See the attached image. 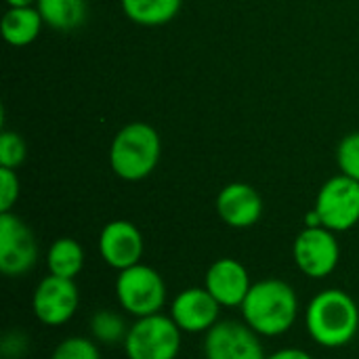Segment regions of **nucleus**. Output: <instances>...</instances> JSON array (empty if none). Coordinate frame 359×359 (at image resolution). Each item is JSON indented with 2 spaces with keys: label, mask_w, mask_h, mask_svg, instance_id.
I'll return each instance as SVG.
<instances>
[{
  "label": "nucleus",
  "mask_w": 359,
  "mask_h": 359,
  "mask_svg": "<svg viewBox=\"0 0 359 359\" xmlns=\"http://www.w3.org/2000/svg\"><path fill=\"white\" fill-rule=\"evenodd\" d=\"M116 297L122 311L139 320L162 313L168 290L164 278L154 267L139 263L120 271L116 280Z\"/></svg>",
  "instance_id": "20e7f679"
},
{
  "label": "nucleus",
  "mask_w": 359,
  "mask_h": 359,
  "mask_svg": "<svg viewBox=\"0 0 359 359\" xmlns=\"http://www.w3.org/2000/svg\"><path fill=\"white\" fill-rule=\"evenodd\" d=\"M305 227H324L322 225V219H320V215H318L316 208L305 215Z\"/></svg>",
  "instance_id": "a878e982"
},
{
  "label": "nucleus",
  "mask_w": 359,
  "mask_h": 359,
  "mask_svg": "<svg viewBox=\"0 0 359 359\" xmlns=\"http://www.w3.org/2000/svg\"><path fill=\"white\" fill-rule=\"evenodd\" d=\"M252 284L255 282L250 280L248 269L240 261L229 257L215 261L206 269V278H204V288L215 297V301L221 307L227 309L242 307Z\"/></svg>",
  "instance_id": "ddd939ff"
},
{
  "label": "nucleus",
  "mask_w": 359,
  "mask_h": 359,
  "mask_svg": "<svg viewBox=\"0 0 359 359\" xmlns=\"http://www.w3.org/2000/svg\"><path fill=\"white\" fill-rule=\"evenodd\" d=\"M19 198V177L13 168L0 166V212H11Z\"/></svg>",
  "instance_id": "5701e85b"
},
{
  "label": "nucleus",
  "mask_w": 359,
  "mask_h": 359,
  "mask_svg": "<svg viewBox=\"0 0 359 359\" xmlns=\"http://www.w3.org/2000/svg\"><path fill=\"white\" fill-rule=\"evenodd\" d=\"M217 212L221 221L233 229H248L263 215V200L248 183H229L217 196Z\"/></svg>",
  "instance_id": "4468645a"
},
{
  "label": "nucleus",
  "mask_w": 359,
  "mask_h": 359,
  "mask_svg": "<svg viewBox=\"0 0 359 359\" xmlns=\"http://www.w3.org/2000/svg\"><path fill=\"white\" fill-rule=\"evenodd\" d=\"M313 208L326 229L334 233L353 229L359 223V181L343 172L328 179L320 187Z\"/></svg>",
  "instance_id": "423d86ee"
},
{
  "label": "nucleus",
  "mask_w": 359,
  "mask_h": 359,
  "mask_svg": "<svg viewBox=\"0 0 359 359\" xmlns=\"http://www.w3.org/2000/svg\"><path fill=\"white\" fill-rule=\"evenodd\" d=\"M80 305V292L74 280L46 276L38 282L32 297V311L36 320L44 326H63L67 324Z\"/></svg>",
  "instance_id": "9d476101"
},
{
  "label": "nucleus",
  "mask_w": 359,
  "mask_h": 359,
  "mask_svg": "<svg viewBox=\"0 0 359 359\" xmlns=\"http://www.w3.org/2000/svg\"><path fill=\"white\" fill-rule=\"evenodd\" d=\"M38 0H6L8 6H34Z\"/></svg>",
  "instance_id": "bb28decb"
},
{
  "label": "nucleus",
  "mask_w": 359,
  "mask_h": 359,
  "mask_svg": "<svg viewBox=\"0 0 359 359\" xmlns=\"http://www.w3.org/2000/svg\"><path fill=\"white\" fill-rule=\"evenodd\" d=\"M204 359H267L261 337L242 320H219L204 334Z\"/></svg>",
  "instance_id": "1a4fd4ad"
},
{
  "label": "nucleus",
  "mask_w": 359,
  "mask_h": 359,
  "mask_svg": "<svg viewBox=\"0 0 359 359\" xmlns=\"http://www.w3.org/2000/svg\"><path fill=\"white\" fill-rule=\"evenodd\" d=\"M240 309L242 320L259 337L276 339L294 326L299 318V297L288 282L265 278L252 284Z\"/></svg>",
  "instance_id": "f257e3e1"
},
{
  "label": "nucleus",
  "mask_w": 359,
  "mask_h": 359,
  "mask_svg": "<svg viewBox=\"0 0 359 359\" xmlns=\"http://www.w3.org/2000/svg\"><path fill=\"white\" fill-rule=\"evenodd\" d=\"M292 259L303 276L311 280L328 278L341 261L337 233L326 227H303V231L294 238Z\"/></svg>",
  "instance_id": "0eeeda50"
},
{
  "label": "nucleus",
  "mask_w": 359,
  "mask_h": 359,
  "mask_svg": "<svg viewBox=\"0 0 359 359\" xmlns=\"http://www.w3.org/2000/svg\"><path fill=\"white\" fill-rule=\"evenodd\" d=\"M267 359H316L309 351L305 349H299V347H284V349H278L273 353H269Z\"/></svg>",
  "instance_id": "393cba45"
},
{
  "label": "nucleus",
  "mask_w": 359,
  "mask_h": 359,
  "mask_svg": "<svg viewBox=\"0 0 359 359\" xmlns=\"http://www.w3.org/2000/svg\"><path fill=\"white\" fill-rule=\"evenodd\" d=\"M183 0H122L124 15L139 25H164L172 21Z\"/></svg>",
  "instance_id": "a211bd4d"
},
{
  "label": "nucleus",
  "mask_w": 359,
  "mask_h": 359,
  "mask_svg": "<svg viewBox=\"0 0 359 359\" xmlns=\"http://www.w3.org/2000/svg\"><path fill=\"white\" fill-rule=\"evenodd\" d=\"M0 351H2V358L4 359H21L27 351V337L23 332H8L4 339H2V345H0Z\"/></svg>",
  "instance_id": "b1692460"
},
{
  "label": "nucleus",
  "mask_w": 359,
  "mask_h": 359,
  "mask_svg": "<svg viewBox=\"0 0 359 359\" xmlns=\"http://www.w3.org/2000/svg\"><path fill=\"white\" fill-rule=\"evenodd\" d=\"M160 135L145 122L124 126L111 141L109 166L122 181H143L160 162Z\"/></svg>",
  "instance_id": "7ed1b4c3"
},
{
  "label": "nucleus",
  "mask_w": 359,
  "mask_h": 359,
  "mask_svg": "<svg viewBox=\"0 0 359 359\" xmlns=\"http://www.w3.org/2000/svg\"><path fill=\"white\" fill-rule=\"evenodd\" d=\"M46 269L50 276L76 280L84 269V248L74 238H59L46 252Z\"/></svg>",
  "instance_id": "dca6fc26"
},
{
  "label": "nucleus",
  "mask_w": 359,
  "mask_h": 359,
  "mask_svg": "<svg viewBox=\"0 0 359 359\" xmlns=\"http://www.w3.org/2000/svg\"><path fill=\"white\" fill-rule=\"evenodd\" d=\"M27 154L25 141L21 139V135L13 133V130H2L0 135V166L2 168H17L23 164Z\"/></svg>",
  "instance_id": "412c9836"
},
{
  "label": "nucleus",
  "mask_w": 359,
  "mask_h": 359,
  "mask_svg": "<svg viewBox=\"0 0 359 359\" xmlns=\"http://www.w3.org/2000/svg\"><path fill=\"white\" fill-rule=\"evenodd\" d=\"M50 359H101V349L93 339L67 337L53 349Z\"/></svg>",
  "instance_id": "aec40b11"
},
{
  "label": "nucleus",
  "mask_w": 359,
  "mask_h": 359,
  "mask_svg": "<svg viewBox=\"0 0 359 359\" xmlns=\"http://www.w3.org/2000/svg\"><path fill=\"white\" fill-rule=\"evenodd\" d=\"M305 328L324 349L349 345L359 332L355 299L341 288H326L318 292L305 309Z\"/></svg>",
  "instance_id": "f03ea898"
},
{
  "label": "nucleus",
  "mask_w": 359,
  "mask_h": 359,
  "mask_svg": "<svg viewBox=\"0 0 359 359\" xmlns=\"http://www.w3.org/2000/svg\"><path fill=\"white\" fill-rule=\"evenodd\" d=\"M183 332L172 318L156 313L135 320L122 345L128 359H177Z\"/></svg>",
  "instance_id": "39448f33"
},
{
  "label": "nucleus",
  "mask_w": 359,
  "mask_h": 359,
  "mask_svg": "<svg viewBox=\"0 0 359 359\" xmlns=\"http://www.w3.org/2000/svg\"><path fill=\"white\" fill-rule=\"evenodd\" d=\"M42 23L36 6H8L0 21V32L11 46H27L38 38Z\"/></svg>",
  "instance_id": "2eb2a0df"
},
{
  "label": "nucleus",
  "mask_w": 359,
  "mask_h": 359,
  "mask_svg": "<svg viewBox=\"0 0 359 359\" xmlns=\"http://www.w3.org/2000/svg\"><path fill=\"white\" fill-rule=\"evenodd\" d=\"M36 8L46 25L59 32H72L86 21V0H38Z\"/></svg>",
  "instance_id": "f3484780"
},
{
  "label": "nucleus",
  "mask_w": 359,
  "mask_h": 359,
  "mask_svg": "<svg viewBox=\"0 0 359 359\" xmlns=\"http://www.w3.org/2000/svg\"><path fill=\"white\" fill-rule=\"evenodd\" d=\"M337 162L343 175L359 181V133L347 135L337 149Z\"/></svg>",
  "instance_id": "4be33fe9"
},
{
  "label": "nucleus",
  "mask_w": 359,
  "mask_h": 359,
  "mask_svg": "<svg viewBox=\"0 0 359 359\" xmlns=\"http://www.w3.org/2000/svg\"><path fill=\"white\" fill-rule=\"evenodd\" d=\"M38 244L34 231L13 212H0V271L6 278H21L34 269Z\"/></svg>",
  "instance_id": "6e6552de"
},
{
  "label": "nucleus",
  "mask_w": 359,
  "mask_h": 359,
  "mask_svg": "<svg viewBox=\"0 0 359 359\" xmlns=\"http://www.w3.org/2000/svg\"><path fill=\"white\" fill-rule=\"evenodd\" d=\"M145 244L139 227L130 221L118 219L107 223L99 236V252L107 267L124 271L141 263Z\"/></svg>",
  "instance_id": "f8f14e48"
},
{
  "label": "nucleus",
  "mask_w": 359,
  "mask_h": 359,
  "mask_svg": "<svg viewBox=\"0 0 359 359\" xmlns=\"http://www.w3.org/2000/svg\"><path fill=\"white\" fill-rule=\"evenodd\" d=\"M128 328L130 326L124 322V318L111 309H101L90 318V334H93V341L99 345L124 343Z\"/></svg>",
  "instance_id": "6ab92c4d"
},
{
  "label": "nucleus",
  "mask_w": 359,
  "mask_h": 359,
  "mask_svg": "<svg viewBox=\"0 0 359 359\" xmlns=\"http://www.w3.org/2000/svg\"><path fill=\"white\" fill-rule=\"evenodd\" d=\"M221 305L202 286L181 290L170 303V318L183 334H206L221 318Z\"/></svg>",
  "instance_id": "9b49d317"
}]
</instances>
